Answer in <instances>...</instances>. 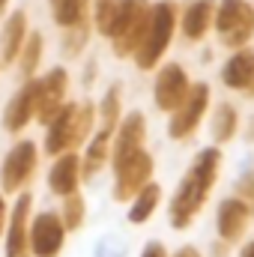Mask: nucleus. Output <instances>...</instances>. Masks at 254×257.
<instances>
[{"label":"nucleus","instance_id":"1","mask_svg":"<svg viewBox=\"0 0 254 257\" xmlns=\"http://www.w3.org/2000/svg\"><path fill=\"white\" fill-rule=\"evenodd\" d=\"M218 174H221V153H218V147L200 150L194 165L189 168V174L183 177V183L177 186V192L171 197V224H174V230L191 227V221L206 206V197L212 192V186L218 183Z\"/></svg>","mask_w":254,"mask_h":257},{"label":"nucleus","instance_id":"2","mask_svg":"<svg viewBox=\"0 0 254 257\" xmlns=\"http://www.w3.org/2000/svg\"><path fill=\"white\" fill-rule=\"evenodd\" d=\"M150 15H153L150 0H114L105 39H111V48L120 60L135 57V51L141 48L147 27H150Z\"/></svg>","mask_w":254,"mask_h":257},{"label":"nucleus","instance_id":"3","mask_svg":"<svg viewBox=\"0 0 254 257\" xmlns=\"http://www.w3.org/2000/svg\"><path fill=\"white\" fill-rule=\"evenodd\" d=\"M96 123V105L93 102H69L63 105L54 120L48 123L45 132V153L48 156H60V153H72L78 150Z\"/></svg>","mask_w":254,"mask_h":257},{"label":"nucleus","instance_id":"4","mask_svg":"<svg viewBox=\"0 0 254 257\" xmlns=\"http://www.w3.org/2000/svg\"><path fill=\"white\" fill-rule=\"evenodd\" d=\"M180 6L174 0H159L153 3V15H150V27H147V36L141 42V48L135 51V63L141 72H150L162 63L165 51L171 48L174 42V33H177V21H180Z\"/></svg>","mask_w":254,"mask_h":257},{"label":"nucleus","instance_id":"5","mask_svg":"<svg viewBox=\"0 0 254 257\" xmlns=\"http://www.w3.org/2000/svg\"><path fill=\"white\" fill-rule=\"evenodd\" d=\"M215 36L224 48L236 51L254 36V6L248 0H218L215 3Z\"/></svg>","mask_w":254,"mask_h":257},{"label":"nucleus","instance_id":"6","mask_svg":"<svg viewBox=\"0 0 254 257\" xmlns=\"http://www.w3.org/2000/svg\"><path fill=\"white\" fill-rule=\"evenodd\" d=\"M36 165H39V150H36V144H33V141H18V144L6 153V159H3V165H0V189L6 194L21 192V189L30 183Z\"/></svg>","mask_w":254,"mask_h":257},{"label":"nucleus","instance_id":"7","mask_svg":"<svg viewBox=\"0 0 254 257\" xmlns=\"http://www.w3.org/2000/svg\"><path fill=\"white\" fill-rule=\"evenodd\" d=\"M66 242V224L57 212H39L27 224V248L30 257H60Z\"/></svg>","mask_w":254,"mask_h":257},{"label":"nucleus","instance_id":"8","mask_svg":"<svg viewBox=\"0 0 254 257\" xmlns=\"http://www.w3.org/2000/svg\"><path fill=\"white\" fill-rule=\"evenodd\" d=\"M206 111H209V87H206L203 81H200V84H191L186 102H183L177 111H171L174 117H171V123H168V135H171L174 141H189L191 135L197 132L200 120L206 117Z\"/></svg>","mask_w":254,"mask_h":257},{"label":"nucleus","instance_id":"9","mask_svg":"<svg viewBox=\"0 0 254 257\" xmlns=\"http://www.w3.org/2000/svg\"><path fill=\"white\" fill-rule=\"evenodd\" d=\"M153 171H156L153 156L147 150H138L120 168H114V200L117 203H129L135 194L153 180Z\"/></svg>","mask_w":254,"mask_h":257},{"label":"nucleus","instance_id":"10","mask_svg":"<svg viewBox=\"0 0 254 257\" xmlns=\"http://www.w3.org/2000/svg\"><path fill=\"white\" fill-rule=\"evenodd\" d=\"M144 144H147V117L141 114V111H132L126 114L117 128H114V138H111V165L114 168H120L126 159H132L138 150H144Z\"/></svg>","mask_w":254,"mask_h":257},{"label":"nucleus","instance_id":"11","mask_svg":"<svg viewBox=\"0 0 254 257\" xmlns=\"http://www.w3.org/2000/svg\"><path fill=\"white\" fill-rule=\"evenodd\" d=\"M189 90H191V81L186 75V69L180 63H165L156 75V84H153L156 108L159 111H177L186 102Z\"/></svg>","mask_w":254,"mask_h":257},{"label":"nucleus","instance_id":"12","mask_svg":"<svg viewBox=\"0 0 254 257\" xmlns=\"http://www.w3.org/2000/svg\"><path fill=\"white\" fill-rule=\"evenodd\" d=\"M66 90H69V72L63 66H54L45 78H39V90H36V108L33 117L39 123H51L54 114L66 105Z\"/></svg>","mask_w":254,"mask_h":257},{"label":"nucleus","instance_id":"13","mask_svg":"<svg viewBox=\"0 0 254 257\" xmlns=\"http://www.w3.org/2000/svg\"><path fill=\"white\" fill-rule=\"evenodd\" d=\"M221 84L233 93H242L254 99V51L251 48H236L227 63L221 66Z\"/></svg>","mask_w":254,"mask_h":257},{"label":"nucleus","instance_id":"14","mask_svg":"<svg viewBox=\"0 0 254 257\" xmlns=\"http://www.w3.org/2000/svg\"><path fill=\"white\" fill-rule=\"evenodd\" d=\"M36 90H39V78H24V87L6 102L3 108V132L15 135L33 120V108H36Z\"/></svg>","mask_w":254,"mask_h":257},{"label":"nucleus","instance_id":"15","mask_svg":"<svg viewBox=\"0 0 254 257\" xmlns=\"http://www.w3.org/2000/svg\"><path fill=\"white\" fill-rule=\"evenodd\" d=\"M30 206L33 197L21 194L12 206V215H6V257H30L27 248V224H30Z\"/></svg>","mask_w":254,"mask_h":257},{"label":"nucleus","instance_id":"16","mask_svg":"<svg viewBox=\"0 0 254 257\" xmlns=\"http://www.w3.org/2000/svg\"><path fill=\"white\" fill-rule=\"evenodd\" d=\"M248 218H251V209L239 197H224L218 203V218H215L218 239H224L227 245L239 242L245 236V230H248Z\"/></svg>","mask_w":254,"mask_h":257},{"label":"nucleus","instance_id":"17","mask_svg":"<svg viewBox=\"0 0 254 257\" xmlns=\"http://www.w3.org/2000/svg\"><path fill=\"white\" fill-rule=\"evenodd\" d=\"M78 186H81V159H78V153L72 150V153H60L57 159H54V165H51V171H48V189L54 194H75L78 192Z\"/></svg>","mask_w":254,"mask_h":257},{"label":"nucleus","instance_id":"18","mask_svg":"<svg viewBox=\"0 0 254 257\" xmlns=\"http://www.w3.org/2000/svg\"><path fill=\"white\" fill-rule=\"evenodd\" d=\"M212 18H215V0H191L189 6L183 9L180 15V30L189 42H200L209 27H212Z\"/></svg>","mask_w":254,"mask_h":257},{"label":"nucleus","instance_id":"19","mask_svg":"<svg viewBox=\"0 0 254 257\" xmlns=\"http://www.w3.org/2000/svg\"><path fill=\"white\" fill-rule=\"evenodd\" d=\"M111 138H114L111 128H99L90 138V144L84 150V159H81V180H93L108 165V159H111Z\"/></svg>","mask_w":254,"mask_h":257},{"label":"nucleus","instance_id":"20","mask_svg":"<svg viewBox=\"0 0 254 257\" xmlns=\"http://www.w3.org/2000/svg\"><path fill=\"white\" fill-rule=\"evenodd\" d=\"M27 15L24 12H12L6 21H3V33H0V57L3 63L12 66V60H18V51L27 39Z\"/></svg>","mask_w":254,"mask_h":257},{"label":"nucleus","instance_id":"21","mask_svg":"<svg viewBox=\"0 0 254 257\" xmlns=\"http://www.w3.org/2000/svg\"><path fill=\"white\" fill-rule=\"evenodd\" d=\"M236 132H239V114H236V108L230 102H218L215 105V114L209 120V135H212L215 147L230 144L236 138Z\"/></svg>","mask_w":254,"mask_h":257},{"label":"nucleus","instance_id":"22","mask_svg":"<svg viewBox=\"0 0 254 257\" xmlns=\"http://www.w3.org/2000/svg\"><path fill=\"white\" fill-rule=\"evenodd\" d=\"M159 200H162V186L150 180L141 192L129 200V203H132V206H129V221H132V224H144V221H150L153 212L159 209Z\"/></svg>","mask_w":254,"mask_h":257},{"label":"nucleus","instance_id":"23","mask_svg":"<svg viewBox=\"0 0 254 257\" xmlns=\"http://www.w3.org/2000/svg\"><path fill=\"white\" fill-rule=\"evenodd\" d=\"M42 48H45L42 33H27V39H24V45L18 51V69H21L24 78H33L36 75V69L42 63Z\"/></svg>","mask_w":254,"mask_h":257},{"label":"nucleus","instance_id":"24","mask_svg":"<svg viewBox=\"0 0 254 257\" xmlns=\"http://www.w3.org/2000/svg\"><path fill=\"white\" fill-rule=\"evenodd\" d=\"M51 6H54V21L60 27H72L78 21H87L90 0H51Z\"/></svg>","mask_w":254,"mask_h":257},{"label":"nucleus","instance_id":"25","mask_svg":"<svg viewBox=\"0 0 254 257\" xmlns=\"http://www.w3.org/2000/svg\"><path fill=\"white\" fill-rule=\"evenodd\" d=\"M120 111H123V93L120 87H108V93L99 102V117H102V128H117L120 123Z\"/></svg>","mask_w":254,"mask_h":257},{"label":"nucleus","instance_id":"26","mask_svg":"<svg viewBox=\"0 0 254 257\" xmlns=\"http://www.w3.org/2000/svg\"><path fill=\"white\" fill-rule=\"evenodd\" d=\"M84 215H87V203L84 197L75 192V194H66L63 200V209H60V221L66 224V230H78L84 224Z\"/></svg>","mask_w":254,"mask_h":257},{"label":"nucleus","instance_id":"27","mask_svg":"<svg viewBox=\"0 0 254 257\" xmlns=\"http://www.w3.org/2000/svg\"><path fill=\"white\" fill-rule=\"evenodd\" d=\"M87 39H90V24L87 21H78V24H72V27H66L63 33V48L66 54H81L84 51V45H87Z\"/></svg>","mask_w":254,"mask_h":257},{"label":"nucleus","instance_id":"28","mask_svg":"<svg viewBox=\"0 0 254 257\" xmlns=\"http://www.w3.org/2000/svg\"><path fill=\"white\" fill-rule=\"evenodd\" d=\"M236 197L251 209V215H254V171L242 174V177L236 180Z\"/></svg>","mask_w":254,"mask_h":257},{"label":"nucleus","instance_id":"29","mask_svg":"<svg viewBox=\"0 0 254 257\" xmlns=\"http://www.w3.org/2000/svg\"><path fill=\"white\" fill-rule=\"evenodd\" d=\"M99 257H123V245L117 239H105L99 245Z\"/></svg>","mask_w":254,"mask_h":257},{"label":"nucleus","instance_id":"30","mask_svg":"<svg viewBox=\"0 0 254 257\" xmlns=\"http://www.w3.org/2000/svg\"><path fill=\"white\" fill-rule=\"evenodd\" d=\"M141 257H168V248H165V245H162L159 239H150V242L144 245Z\"/></svg>","mask_w":254,"mask_h":257},{"label":"nucleus","instance_id":"31","mask_svg":"<svg viewBox=\"0 0 254 257\" xmlns=\"http://www.w3.org/2000/svg\"><path fill=\"white\" fill-rule=\"evenodd\" d=\"M6 200H3V192H0V236H3V230H6Z\"/></svg>","mask_w":254,"mask_h":257},{"label":"nucleus","instance_id":"32","mask_svg":"<svg viewBox=\"0 0 254 257\" xmlns=\"http://www.w3.org/2000/svg\"><path fill=\"white\" fill-rule=\"evenodd\" d=\"M174 257H203V254H200L194 245H183V248H180V251H177Z\"/></svg>","mask_w":254,"mask_h":257},{"label":"nucleus","instance_id":"33","mask_svg":"<svg viewBox=\"0 0 254 257\" xmlns=\"http://www.w3.org/2000/svg\"><path fill=\"white\" fill-rule=\"evenodd\" d=\"M242 138H245L248 144H254V117H248V123H245V132H242Z\"/></svg>","mask_w":254,"mask_h":257},{"label":"nucleus","instance_id":"34","mask_svg":"<svg viewBox=\"0 0 254 257\" xmlns=\"http://www.w3.org/2000/svg\"><path fill=\"white\" fill-rule=\"evenodd\" d=\"M212 257H227V242L221 239L218 245H212Z\"/></svg>","mask_w":254,"mask_h":257},{"label":"nucleus","instance_id":"35","mask_svg":"<svg viewBox=\"0 0 254 257\" xmlns=\"http://www.w3.org/2000/svg\"><path fill=\"white\" fill-rule=\"evenodd\" d=\"M239 257H254V239L245 245V248H242V254H239Z\"/></svg>","mask_w":254,"mask_h":257},{"label":"nucleus","instance_id":"36","mask_svg":"<svg viewBox=\"0 0 254 257\" xmlns=\"http://www.w3.org/2000/svg\"><path fill=\"white\" fill-rule=\"evenodd\" d=\"M9 3H12V0H0V15L6 12V6H9Z\"/></svg>","mask_w":254,"mask_h":257},{"label":"nucleus","instance_id":"37","mask_svg":"<svg viewBox=\"0 0 254 257\" xmlns=\"http://www.w3.org/2000/svg\"><path fill=\"white\" fill-rule=\"evenodd\" d=\"M251 6H254V3H251Z\"/></svg>","mask_w":254,"mask_h":257}]
</instances>
